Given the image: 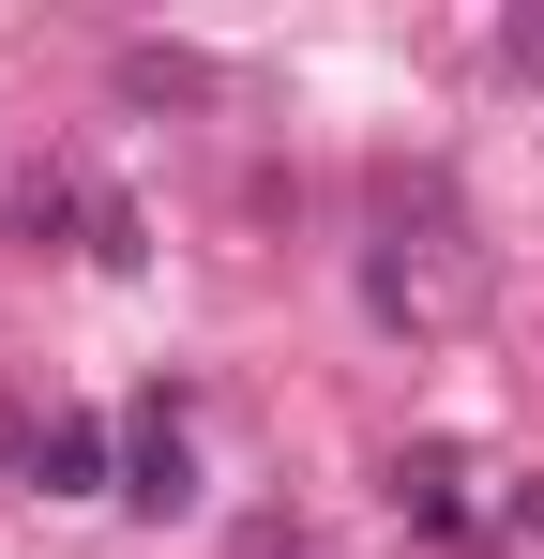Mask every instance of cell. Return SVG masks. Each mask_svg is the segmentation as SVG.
I'll list each match as a JSON object with an SVG mask.
<instances>
[{"instance_id":"cell-4","label":"cell","mask_w":544,"mask_h":559,"mask_svg":"<svg viewBox=\"0 0 544 559\" xmlns=\"http://www.w3.org/2000/svg\"><path fill=\"white\" fill-rule=\"evenodd\" d=\"M499 61H515V76H544V15H515V31H499Z\"/></svg>"},{"instance_id":"cell-3","label":"cell","mask_w":544,"mask_h":559,"mask_svg":"<svg viewBox=\"0 0 544 559\" xmlns=\"http://www.w3.org/2000/svg\"><path fill=\"white\" fill-rule=\"evenodd\" d=\"M121 92H137V106H212V61H181V46H121Z\"/></svg>"},{"instance_id":"cell-2","label":"cell","mask_w":544,"mask_h":559,"mask_svg":"<svg viewBox=\"0 0 544 559\" xmlns=\"http://www.w3.org/2000/svg\"><path fill=\"white\" fill-rule=\"evenodd\" d=\"M31 484H46V499H91V484H106V424H46V439H31Z\"/></svg>"},{"instance_id":"cell-1","label":"cell","mask_w":544,"mask_h":559,"mask_svg":"<svg viewBox=\"0 0 544 559\" xmlns=\"http://www.w3.org/2000/svg\"><path fill=\"white\" fill-rule=\"evenodd\" d=\"M121 499H137V514H181V499H197V439H181V408H152V424H137Z\"/></svg>"}]
</instances>
